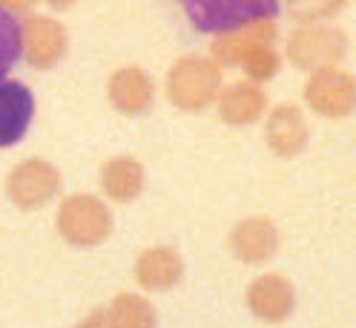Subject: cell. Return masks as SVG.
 Wrapping results in <instances>:
<instances>
[{
    "mask_svg": "<svg viewBox=\"0 0 356 328\" xmlns=\"http://www.w3.org/2000/svg\"><path fill=\"white\" fill-rule=\"evenodd\" d=\"M218 90H221V67L213 58L184 55L167 72V98L172 101V107L187 109V113L210 107L218 98Z\"/></svg>",
    "mask_w": 356,
    "mask_h": 328,
    "instance_id": "1",
    "label": "cell"
},
{
    "mask_svg": "<svg viewBox=\"0 0 356 328\" xmlns=\"http://www.w3.org/2000/svg\"><path fill=\"white\" fill-rule=\"evenodd\" d=\"M279 3L273 0H195L187 3V15L195 29L202 32H238L244 26H253L259 20H273Z\"/></svg>",
    "mask_w": 356,
    "mask_h": 328,
    "instance_id": "2",
    "label": "cell"
},
{
    "mask_svg": "<svg viewBox=\"0 0 356 328\" xmlns=\"http://www.w3.org/2000/svg\"><path fill=\"white\" fill-rule=\"evenodd\" d=\"M58 233L70 245L92 248L113 233V213L101 199L89 193L70 196L58 210Z\"/></svg>",
    "mask_w": 356,
    "mask_h": 328,
    "instance_id": "3",
    "label": "cell"
},
{
    "mask_svg": "<svg viewBox=\"0 0 356 328\" xmlns=\"http://www.w3.org/2000/svg\"><path fill=\"white\" fill-rule=\"evenodd\" d=\"M284 52H287V61H293L299 70H307V72L337 70V63L348 52V38L337 26L305 24L287 38Z\"/></svg>",
    "mask_w": 356,
    "mask_h": 328,
    "instance_id": "4",
    "label": "cell"
},
{
    "mask_svg": "<svg viewBox=\"0 0 356 328\" xmlns=\"http://www.w3.org/2000/svg\"><path fill=\"white\" fill-rule=\"evenodd\" d=\"M60 190V170L43 159H26L12 167L6 176V193L9 199L24 208L35 210L43 208L49 199H55V193Z\"/></svg>",
    "mask_w": 356,
    "mask_h": 328,
    "instance_id": "5",
    "label": "cell"
},
{
    "mask_svg": "<svg viewBox=\"0 0 356 328\" xmlns=\"http://www.w3.org/2000/svg\"><path fill=\"white\" fill-rule=\"evenodd\" d=\"M305 101L322 118H345L356 104V81L345 70L314 72L305 86Z\"/></svg>",
    "mask_w": 356,
    "mask_h": 328,
    "instance_id": "6",
    "label": "cell"
},
{
    "mask_svg": "<svg viewBox=\"0 0 356 328\" xmlns=\"http://www.w3.org/2000/svg\"><path fill=\"white\" fill-rule=\"evenodd\" d=\"M70 38H66L63 24L52 17L32 15L26 17V24L20 26V52L26 55L29 67L35 70H49L66 55Z\"/></svg>",
    "mask_w": 356,
    "mask_h": 328,
    "instance_id": "7",
    "label": "cell"
},
{
    "mask_svg": "<svg viewBox=\"0 0 356 328\" xmlns=\"http://www.w3.org/2000/svg\"><path fill=\"white\" fill-rule=\"evenodd\" d=\"M248 305L250 311L264 322H282L291 317L296 305L293 282L282 274H261L250 282L248 288Z\"/></svg>",
    "mask_w": 356,
    "mask_h": 328,
    "instance_id": "8",
    "label": "cell"
},
{
    "mask_svg": "<svg viewBox=\"0 0 356 328\" xmlns=\"http://www.w3.org/2000/svg\"><path fill=\"white\" fill-rule=\"evenodd\" d=\"M307 139H310V127L296 104L284 101L270 109L267 127H264V141L276 156H296V153L305 150Z\"/></svg>",
    "mask_w": 356,
    "mask_h": 328,
    "instance_id": "9",
    "label": "cell"
},
{
    "mask_svg": "<svg viewBox=\"0 0 356 328\" xmlns=\"http://www.w3.org/2000/svg\"><path fill=\"white\" fill-rule=\"evenodd\" d=\"M35 116V95L20 81H0V147H12L26 136Z\"/></svg>",
    "mask_w": 356,
    "mask_h": 328,
    "instance_id": "10",
    "label": "cell"
},
{
    "mask_svg": "<svg viewBox=\"0 0 356 328\" xmlns=\"http://www.w3.org/2000/svg\"><path fill=\"white\" fill-rule=\"evenodd\" d=\"M227 245L241 262H264L279 248V231L267 216H250L230 231Z\"/></svg>",
    "mask_w": 356,
    "mask_h": 328,
    "instance_id": "11",
    "label": "cell"
},
{
    "mask_svg": "<svg viewBox=\"0 0 356 328\" xmlns=\"http://www.w3.org/2000/svg\"><path fill=\"white\" fill-rule=\"evenodd\" d=\"M152 78L141 70V67H121L113 72L109 78V101L118 113H127V116H138L144 109H149L152 104Z\"/></svg>",
    "mask_w": 356,
    "mask_h": 328,
    "instance_id": "12",
    "label": "cell"
},
{
    "mask_svg": "<svg viewBox=\"0 0 356 328\" xmlns=\"http://www.w3.org/2000/svg\"><path fill=\"white\" fill-rule=\"evenodd\" d=\"M184 276V259L178 251L155 245L147 248L136 262V279L147 291H167Z\"/></svg>",
    "mask_w": 356,
    "mask_h": 328,
    "instance_id": "13",
    "label": "cell"
},
{
    "mask_svg": "<svg viewBox=\"0 0 356 328\" xmlns=\"http://www.w3.org/2000/svg\"><path fill=\"white\" fill-rule=\"evenodd\" d=\"M267 107V95L259 84L253 81H233L225 86V93L218 98V116L225 124L241 127V124H253L261 118Z\"/></svg>",
    "mask_w": 356,
    "mask_h": 328,
    "instance_id": "14",
    "label": "cell"
},
{
    "mask_svg": "<svg viewBox=\"0 0 356 328\" xmlns=\"http://www.w3.org/2000/svg\"><path fill=\"white\" fill-rule=\"evenodd\" d=\"M101 187L109 199L115 202H132L144 190V164L132 156H115L109 159L101 170Z\"/></svg>",
    "mask_w": 356,
    "mask_h": 328,
    "instance_id": "15",
    "label": "cell"
},
{
    "mask_svg": "<svg viewBox=\"0 0 356 328\" xmlns=\"http://www.w3.org/2000/svg\"><path fill=\"white\" fill-rule=\"evenodd\" d=\"M276 38V24L273 20H259L253 26H244L238 32H227V35H218L213 40V58L216 63L225 61V63H238V55L244 52V47H250L253 40L261 43H273Z\"/></svg>",
    "mask_w": 356,
    "mask_h": 328,
    "instance_id": "16",
    "label": "cell"
},
{
    "mask_svg": "<svg viewBox=\"0 0 356 328\" xmlns=\"http://www.w3.org/2000/svg\"><path fill=\"white\" fill-rule=\"evenodd\" d=\"M106 328H155V309L138 294H118L106 309Z\"/></svg>",
    "mask_w": 356,
    "mask_h": 328,
    "instance_id": "17",
    "label": "cell"
},
{
    "mask_svg": "<svg viewBox=\"0 0 356 328\" xmlns=\"http://www.w3.org/2000/svg\"><path fill=\"white\" fill-rule=\"evenodd\" d=\"M238 63L244 70H248V75L256 81H267L273 78L276 70H279V55L270 49V43H261V40H253L250 47H244V52L238 55Z\"/></svg>",
    "mask_w": 356,
    "mask_h": 328,
    "instance_id": "18",
    "label": "cell"
},
{
    "mask_svg": "<svg viewBox=\"0 0 356 328\" xmlns=\"http://www.w3.org/2000/svg\"><path fill=\"white\" fill-rule=\"evenodd\" d=\"M20 58V24L17 17L0 3V81L9 67Z\"/></svg>",
    "mask_w": 356,
    "mask_h": 328,
    "instance_id": "19",
    "label": "cell"
},
{
    "mask_svg": "<svg viewBox=\"0 0 356 328\" xmlns=\"http://www.w3.org/2000/svg\"><path fill=\"white\" fill-rule=\"evenodd\" d=\"M75 328H106V311L104 309H95L86 320H81Z\"/></svg>",
    "mask_w": 356,
    "mask_h": 328,
    "instance_id": "20",
    "label": "cell"
}]
</instances>
